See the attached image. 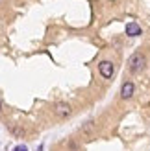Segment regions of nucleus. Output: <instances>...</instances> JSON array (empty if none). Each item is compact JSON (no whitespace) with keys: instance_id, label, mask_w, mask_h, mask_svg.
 Returning <instances> with one entry per match:
<instances>
[{"instance_id":"2","label":"nucleus","mask_w":150,"mask_h":151,"mask_svg":"<svg viewBox=\"0 0 150 151\" xmlns=\"http://www.w3.org/2000/svg\"><path fill=\"white\" fill-rule=\"evenodd\" d=\"M98 70H100V74H102V78H111V76H113V72H115L113 63H111V61H102V63L98 65Z\"/></svg>"},{"instance_id":"5","label":"nucleus","mask_w":150,"mask_h":151,"mask_svg":"<svg viewBox=\"0 0 150 151\" xmlns=\"http://www.w3.org/2000/svg\"><path fill=\"white\" fill-rule=\"evenodd\" d=\"M121 96L124 98V100H128V98L133 96V83H132V81H126L124 85H122V88H121Z\"/></svg>"},{"instance_id":"1","label":"nucleus","mask_w":150,"mask_h":151,"mask_svg":"<svg viewBox=\"0 0 150 151\" xmlns=\"http://www.w3.org/2000/svg\"><path fill=\"white\" fill-rule=\"evenodd\" d=\"M128 65H130V70H132V72H141V70L145 68L146 61H145V57L141 55V54H133V55L130 57Z\"/></svg>"},{"instance_id":"3","label":"nucleus","mask_w":150,"mask_h":151,"mask_svg":"<svg viewBox=\"0 0 150 151\" xmlns=\"http://www.w3.org/2000/svg\"><path fill=\"white\" fill-rule=\"evenodd\" d=\"M54 112H56L58 116H61V118L69 116V114H71V107H69V103H65V101H58V103H56Z\"/></svg>"},{"instance_id":"7","label":"nucleus","mask_w":150,"mask_h":151,"mask_svg":"<svg viewBox=\"0 0 150 151\" xmlns=\"http://www.w3.org/2000/svg\"><path fill=\"white\" fill-rule=\"evenodd\" d=\"M69 146H71V149H72V151H78V147H76V144H74V142H71Z\"/></svg>"},{"instance_id":"4","label":"nucleus","mask_w":150,"mask_h":151,"mask_svg":"<svg viewBox=\"0 0 150 151\" xmlns=\"http://www.w3.org/2000/svg\"><path fill=\"white\" fill-rule=\"evenodd\" d=\"M126 35H130V37L141 35V26L137 22H128V24H126Z\"/></svg>"},{"instance_id":"6","label":"nucleus","mask_w":150,"mask_h":151,"mask_svg":"<svg viewBox=\"0 0 150 151\" xmlns=\"http://www.w3.org/2000/svg\"><path fill=\"white\" fill-rule=\"evenodd\" d=\"M13 151H28V149H26V147H24V146H17V147H15V149H13Z\"/></svg>"},{"instance_id":"8","label":"nucleus","mask_w":150,"mask_h":151,"mask_svg":"<svg viewBox=\"0 0 150 151\" xmlns=\"http://www.w3.org/2000/svg\"><path fill=\"white\" fill-rule=\"evenodd\" d=\"M0 109H2V101H0Z\"/></svg>"}]
</instances>
